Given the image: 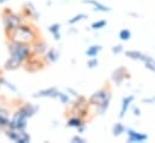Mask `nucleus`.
I'll return each instance as SVG.
<instances>
[{"label":"nucleus","mask_w":155,"mask_h":143,"mask_svg":"<svg viewBox=\"0 0 155 143\" xmlns=\"http://www.w3.org/2000/svg\"><path fill=\"white\" fill-rule=\"evenodd\" d=\"M111 101H112V90L108 85L97 89L88 99L89 106L95 108L97 115H105L108 112Z\"/></svg>","instance_id":"1"},{"label":"nucleus","mask_w":155,"mask_h":143,"mask_svg":"<svg viewBox=\"0 0 155 143\" xmlns=\"http://www.w3.org/2000/svg\"><path fill=\"white\" fill-rule=\"evenodd\" d=\"M6 37H7V40H11V41H17V42L31 45L35 40L39 38L40 36L35 25L24 22L19 27H17L16 29L7 33Z\"/></svg>","instance_id":"2"},{"label":"nucleus","mask_w":155,"mask_h":143,"mask_svg":"<svg viewBox=\"0 0 155 143\" xmlns=\"http://www.w3.org/2000/svg\"><path fill=\"white\" fill-rule=\"evenodd\" d=\"M1 22H2L5 34H7L11 30L19 27L22 23L27 22V18L23 16L22 12H16L8 7H5L1 11Z\"/></svg>","instance_id":"3"},{"label":"nucleus","mask_w":155,"mask_h":143,"mask_svg":"<svg viewBox=\"0 0 155 143\" xmlns=\"http://www.w3.org/2000/svg\"><path fill=\"white\" fill-rule=\"evenodd\" d=\"M7 52H8L10 58L17 60L22 65L31 55L30 45L17 42V41H11V40H7Z\"/></svg>","instance_id":"4"},{"label":"nucleus","mask_w":155,"mask_h":143,"mask_svg":"<svg viewBox=\"0 0 155 143\" xmlns=\"http://www.w3.org/2000/svg\"><path fill=\"white\" fill-rule=\"evenodd\" d=\"M69 106H70L69 114H76V115L84 118V119L89 115L90 106L88 104V100L83 95H79L77 98H75V100H72Z\"/></svg>","instance_id":"5"},{"label":"nucleus","mask_w":155,"mask_h":143,"mask_svg":"<svg viewBox=\"0 0 155 143\" xmlns=\"http://www.w3.org/2000/svg\"><path fill=\"white\" fill-rule=\"evenodd\" d=\"M4 135L7 140L15 143H30L31 136L27 130H18V129H6L4 131Z\"/></svg>","instance_id":"6"},{"label":"nucleus","mask_w":155,"mask_h":143,"mask_svg":"<svg viewBox=\"0 0 155 143\" xmlns=\"http://www.w3.org/2000/svg\"><path fill=\"white\" fill-rule=\"evenodd\" d=\"M47 65L45 64L42 57H36V55H30L25 63L23 64V68L27 72L30 73H36V72L42 71Z\"/></svg>","instance_id":"7"},{"label":"nucleus","mask_w":155,"mask_h":143,"mask_svg":"<svg viewBox=\"0 0 155 143\" xmlns=\"http://www.w3.org/2000/svg\"><path fill=\"white\" fill-rule=\"evenodd\" d=\"M28 120L29 119L16 108V111L11 114L10 126L8 128H11V129H18V130H27L28 129Z\"/></svg>","instance_id":"8"},{"label":"nucleus","mask_w":155,"mask_h":143,"mask_svg":"<svg viewBox=\"0 0 155 143\" xmlns=\"http://www.w3.org/2000/svg\"><path fill=\"white\" fill-rule=\"evenodd\" d=\"M130 78H131L130 72H129V70L125 66H118V68H116L112 71L111 77H110L111 82L113 84H116L117 87H120L125 81H129Z\"/></svg>","instance_id":"9"},{"label":"nucleus","mask_w":155,"mask_h":143,"mask_svg":"<svg viewBox=\"0 0 155 143\" xmlns=\"http://www.w3.org/2000/svg\"><path fill=\"white\" fill-rule=\"evenodd\" d=\"M125 135H126V142L127 143H144L149 138V136L147 134L140 132V131H137L132 128H127V126H126Z\"/></svg>","instance_id":"10"},{"label":"nucleus","mask_w":155,"mask_h":143,"mask_svg":"<svg viewBox=\"0 0 155 143\" xmlns=\"http://www.w3.org/2000/svg\"><path fill=\"white\" fill-rule=\"evenodd\" d=\"M21 12L23 13V16H24L27 19H28V18H29V19H34V21H39L40 19V12L36 10L35 5H34L31 1L25 2V4L23 5Z\"/></svg>","instance_id":"11"},{"label":"nucleus","mask_w":155,"mask_h":143,"mask_svg":"<svg viewBox=\"0 0 155 143\" xmlns=\"http://www.w3.org/2000/svg\"><path fill=\"white\" fill-rule=\"evenodd\" d=\"M58 88L57 87H48V88H42L38 91H35L31 96L34 99H55L58 94Z\"/></svg>","instance_id":"12"},{"label":"nucleus","mask_w":155,"mask_h":143,"mask_svg":"<svg viewBox=\"0 0 155 143\" xmlns=\"http://www.w3.org/2000/svg\"><path fill=\"white\" fill-rule=\"evenodd\" d=\"M30 48H31V55H36V57H42L46 51L48 49V45L45 40L42 38H38L35 40L31 45H30Z\"/></svg>","instance_id":"13"},{"label":"nucleus","mask_w":155,"mask_h":143,"mask_svg":"<svg viewBox=\"0 0 155 143\" xmlns=\"http://www.w3.org/2000/svg\"><path fill=\"white\" fill-rule=\"evenodd\" d=\"M17 109L22 113V114H24L28 119H30V118H33L38 112H39V106L38 105H34V104H31V102H23L22 105H19Z\"/></svg>","instance_id":"14"},{"label":"nucleus","mask_w":155,"mask_h":143,"mask_svg":"<svg viewBox=\"0 0 155 143\" xmlns=\"http://www.w3.org/2000/svg\"><path fill=\"white\" fill-rule=\"evenodd\" d=\"M134 101H135V95H126V96H123L121 102H120V111H119V114H118V117H119L120 120H121L123 118H125V115H126L129 108L132 106Z\"/></svg>","instance_id":"15"},{"label":"nucleus","mask_w":155,"mask_h":143,"mask_svg":"<svg viewBox=\"0 0 155 143\" xmlns=\"http://www.w3.org/2000/svg\"><path fill=\"white\" fill-rule=\"evenodd\" d=\"M59 58H60L59 51L55 49V48H53V47L52 48H48L46 51V53L42 55V59H43V62H45L46 65H53V64H55L59 60Z\"/></svg>","instance_id":"16"},{"label":"nucleus","mask_w":155,"mask_h":143,"mask_svg":"<svg viewBox=\"0 0 155 143\" xmlns=\"http://www.w3.org/2000/svg\"><path fill=\"white\" fill-rule=\"evenodd\" d=\"M10 119H11V112L10 109L2 105H0V130L4 132L10 126Z\"/></svg>","instance_id":"17"},{"label":"nucleus","mask_w":155,"mask_h":143,"mask_svg":"<svg viewBox=\"0 0 155 143\" xmlns=\"http://www.w3.org/2000/svg\"><path fill=\"white\" fill-rule=\"evenodd\" d=\"M83 4H87V5H90L93 7L94 11L96 12H101V13H108L112 11V7H110L108 5H105L102 4L101 1L99 0H82Z\"/></svg>","instance_id":"18"},{"label":"nucleus","mask_w":155,"mask_h":143,"mask_svg":"<svg viewBox=\"0 0 155 143\" xmlns=\"http://www.w3.org/2000/svg\"><path fill=\"white\" fill-rule=\"evenodd\" d=\"M85 124V119L79 117V115H76V114H70V117L68 118L66 120V128H71V129H77L78 126L81 125H84Z\"/></svg>","instance_id":"19"},{"label":"nucleus","mask_w":155,"mask_h":143,"mask_svg":"<svg viewBox=\"0 0 155 143\" xmlns=\"http://www.w3.org/2000/svg\"><path fill=\"white\" fill-rule=\"evenodd\" d=\"M142 64H143V66H144V69H147L148 71L153 72L155 73V59L152 57V55H149V54H147V53H144L143 54V58H142V62H141Z\"/></svg>","instance_id":"20"},{"label":"nucleus","mask_w":155,"mask_h":143,"mask_svg":"<svg viewBox=\"0 0 155 143\" xmlns=\"http://www.w3.org/2000/svg\"><path fill=\"white\" fill-rule=\"evenodd\" d=\"M124 54L127 59L130 60H134V62H142V58H143V52L141 51H137V49H126L124 51Z\"/></svg>","instance_id":"21"},{"label":"nucleus","mask_w":155,"mask_h":143,"mask_svg":"<svg viewBox=\"0 0 155 143\" xmlns=\"http://www.w3.org/2000/svg\"><path fill=\"white\" fill-rule=\"evenodd\" d=\"M125 131H126V126L120 120L114 123L112 125V129H111V132H112V136L113 137H120V136H123L125 134Z\"/></svg>","instance_id":"22"},{"label":"nucleus","mask_w":155,"mask_h":143,"mask_svg":"<svg viewBox=\"0 0 155 143\" xmlns=\"http://www.w3.org/2000/svg\"><path fill=\"white\" fill-rule=\"evenodd\" d=\"M0 85L4 87V88H6L7 90H10V93H15V94H17V93L19 91L18 88H17V85L13 84L10 79H7L6 77H4L2 75H0Z\"/></svg>","instance_id":"23"},{"label":"nucleus","mask_w":155,"mask_h":143,"mask_svg":"<svg viewBox=\"0 0 155 143\" xmlns=\"http://www.w3.org/2000/svg\"><path fill=\"white\" fill-rule=\"evenodd\" d=\"M102 51V46L101 45H90L87 49H85V57L87 58H96Z\"/></svg>","instance_id":"24"},{"label":"nucleus","mask_w":155,"mask_h":143,"mask_svg":"<svg viewBox=\"0 0 155 143\" xmlns=\"http://www.w3.org/2000/svg\"><path fill=\"white\" fill-rule=\"evenodd\" d=\"M19 68H23V65H22L21 63H18L17 60L10 58V57H8V58L6 59V62L4 63V70H6V71H16V70H18Z\"/></svg>","instance_id":"25"},{"label":"nucleus","mask_w":155,"mask_h":143,"mask_svg":"<svg viewBox=\"0 0 155 143\" xmlns=\"http://www.w3.org/2000/svg\"><path fill=\"white\" fill-rule=\"evenodd\" d=\"M55 100H58L63 106H69L71 104V101H72L71 96L66 91H61V90H58V94H57Z\"/></svg>","instance_id":"26"},{"label":"nucleus","mask_w":155,"mask_h":143,"mask_svg":"<svg viewBox=\"0 0 155 143\" xmlns=\"http://www.w3.org/2000/svg\"><path fill=\"white\" fill-rule=\"evenodd\" d=\"M60 29H61V25L60 23H52L49 27H48V32L52 34L53 38L55 41H59L61 38V33H60Z\"/></svg>","instance_id":"27"},{"label":"nucleus","mask_w":155,"mask_h":143,"mask_svg":"<svg viewBox=\"0 0 155 143\" xmlns=\"http://www.w3.org/2000/svg\"><path fill=\"white\" fill-rule=\"evenodd\" d=\"M85 19H88V15L87 13H77V15H75L71 18L68 19V24L69 25H75V24H77L82 21H85Z\"/></svg>","instance_id":"28"},{"label":"nucleus","mask_w":155,"mask_h":143,"mask_svg":"<svg viewBox=\"0 0 155 143\" xmlns=\"http://www.w3.org/2000/svg\"><path fill=\"white\" fill-rule=\"evenodd\" d=\"M131 36H132V33H131V30H130V29H127V28H123V29H120V30H119V33H118V37H119V40H120V41H123V42L129 41V40L131 38Z\"/></svg>","instance_id":"29"},{"label":"nucleus","mask_w":155,"mask_h":143,"mask_svg":"<svg viewBox=\"0 0 155 143\" xmlns=\"http://www.w3.org/2000/svg\"><path fill=\"white\" fill-rule=\"evenodd\" d=\"M105 27H107V21L106 19H97V21H94L90 24V29L91 30H101Z\"/></svg>","instance_id":"30"},{"label":"nucleus","mask_w":155,"mask_h":143,"mask_svg":"<svg viewBox=\"0 0 155 143\" xmlns=\"http://www.w3.org/2000/svg\"><path fill=\"white\" fill-rule=\"evenodd\" d=\"M97 66H99V59H97V57L96 58H88V60H87V68L89 70L96 69Z\"/></svg>","instance_id":"31"},{"label":"nucleus","mask_w":155,"mask_h":143,"mask_svg":"<svg viewBox=\"0 0 155 143\" xmlns=\"http://www.w3.org/2000/svg\"><path fill=\"white\" fill-rule=\"evenodd\" d=\"M124 46L121 45V43H118V45H114V46H112V48H111V52L114 54V55H119V54H121V53H124Z\"/></svg>","instance_id":"32"},{"label":"nucleus","mask_w":155,"mask_h":143,"mask_svg":"<svg viewBox=\"0 0 155 143\" xmlns=\"http://www.w3.org/2000/svg\"><path fill=\"white\" fill-rule=\"evenodd\" d=\"M70 142L71 143H87L88 141H87L81 134H76V135H74V136L71 137Z\"/></svg>","instance_id":"33"},{"label":"nucleus","mask_w":155,"mask_h":143,"mask_svg":"<svg viewBox=\"0 0 155 143\" xmlns=\"http://www.w3.org/2000/svg\"><path fill=\"white\" fill-rule=\"evenodd\" d=\"M141 102L144 104V105H154L155 104V94L149 95V96H147V98H143Z\"/></svg>","instance_id":"34"},{"label":"nucleus","mask_w":155,"mask_h":143,"mask_svg":"<svg viewBox=\"0 0 155 143\" xmlns=\"http://www.w3.org/2000/svg\"><path fill=\"white\" fill-rule=\"evenodd\" d=\"M132 115L136 117V118H140L142 115V109H141L140 106H137V105L132 106Z\"/></svg>","instance_id":"35"},{"label":"nucleus","mask_w":155,"mask_h":143,"mask_svg":"<svg viewBox=\"0 0 155 143\" xmlns=\"http://www.w3.org/2000/svg\"><path fill=\"white\" fill-rule=\"evenodd\" d=\"M66 93H68L71 98H77V96L81 95L77 90H76L75 88H72V87H68V88H66Z\"/></svg>","instance_id":"36"},{"label":"nucleus","mask_w":155,"mask_h":143,"mask_svg":"<svg viewBox=\"0 0 155 143\" xmlns=\"http://www.w3.org/2000/svg\"><path fill=\"white\" fill-rule=\"evenodd\" d=\"M76 131H77V134H81V135H83V134L87 131V125L84 124V125H81V126H78L77 129H76Z\"/></svg>","instance_id":"37"},{"label":"nucleus","mask_w":155,"mask_h":143,"mask_svg":"<svg viewBox=\"0 0 155 143\" xmlns=\"http://www.w3.org/2000/svg\"><path fill=\"white\" fill-rule=\"evenodd\" d=\"M129 15H130V16H134L135 18H137V17H138V15H137V13H134V12H129Z\"/></svg>","instance_id":"38"},{"label":"nucleus","mask_w":155,"mask_h":143,"mask_svg":"<svg viewBox=\"0 0 155 143\" xmlns=\"http://www.w3.org/2000/svg\"><path fill=\"white\" fill-rule=\"evenodd\" d=\"M10 0H0V5H5L6 2H8Z\"/></svg>","instance_id":"39"},{"label":"nucleus","mask_w":155,"mask_h":143,"mask_svg":"<svg viewBox=\"0 0 155 143\" xmlns=\"http://www.w3.org/2000/svg\"><path fill=\"white\" fill-rule=\"evenodd\" d=\"M0 105H1V98H0Z\"/></svg>","instance_id":"40"},{"label":"nucleus","mask_w":155,"mask_h":143,"mask_svg":"<svg viewBox=\"0 0 155 143\" xmlns=\"http://www.w3.org/2000/svg\"><path fill=\"white\" fill-rule=\"evenodd\" d=\"M0 89H1V85H0Z\"/></svg>","instance_id":"41"},{"label":"nucleus","mask_w":155,"mask_h":143,"mask_svg":"<svg viewBox=\"0 0 155 143\" xmlns=\"http://www.w3.org/2000/svg\"><path fill=\"white\" fill-rule=\"evenodd\" d=\"M154 49H155V47H154Z\"/></svg>","instance_id":"42"}]
</instances>
